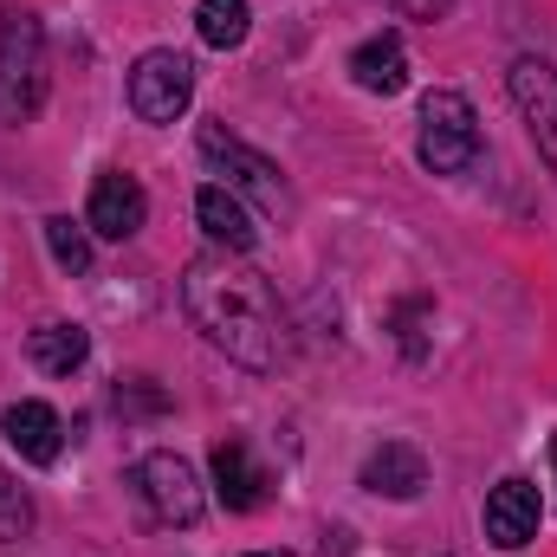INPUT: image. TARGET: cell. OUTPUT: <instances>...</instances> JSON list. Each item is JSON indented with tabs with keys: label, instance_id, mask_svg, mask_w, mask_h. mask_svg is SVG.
Masks as SVG:
<instances>
[{
	"label": "cell",
	"instance_id": "obj_1",
	"mask_svg": "<svg viewBox=\"0 0 557 557\" xmlns=\"http://www.w3.org/2000/svg\"><path fill=\"white\" fill-rule=\"evenodd\" d=\"M182 305H188L195 331L221 357H234L240 370H253V376H273L278 363H285V350H292L273 285H267V273H253L240 253H201V260H188Z\"/></svg>",
	"mask_w": 557,
	"mask_h": 557
},
{
	"label": "cell",
	"instance_id": "obj_2",
	"mask_svg": "<svg viewBox=\"0 0 557 557\" xmlns=\"http://www.w3.org/2000/svg\"><path fill=\"white\" fill-rule=\"evenodd\" d=\"M52 65H46V26L26 7L0 13V124H33L46 111Z\"/></svg>",
	"mask_w": 557,
	"mask_h": 557
},
{
	"label": "cell",
	"instance_id": "obj_3",
	"mask_svg": "<svg viewBox=\"0 0 557 557\" xmlns=\"http://www.w3.org/2000/svg\"><path fill=\"white\" fill-rule=\"evenodd\" d=\"M195 149H201V162H208L214 175H227L221 188L260 201L267 214H292V188H285V169H278L273 156H260L253 143H240L234 131H221V124H201Z\"/></svg>",
	"mask_w": 557,
	"mask_h": 557
},
{
	"label": "cell",
	"instance_id": "obj_4",
	"mask_svg": "<svg viewBox=\"0 0 557 557\" xmlns=\"http://www.w3.org/2000/svg\"><path fill=\"white\" fill-rule=\"evenodd\" d=\"M421 162L434 175H467L480 162V117L460 91H428L421 98Z\"/></svg>",
	"mask_w": 557,
	"mask_h": 557
},
{
	"label": "cell",
	"instance_id": "obj_5",
	"mask_svg": "<svg viewBox=\"0 0 557 557\" xmlns=\"http://www.w3.org/2000/svg\"><path fill=\"white\" fill-rule=\"evenodd\" d=\"M131 486H137V499H143V512L156 519V525H195L201 519V480H195V467L182 460V454H169V447H156V454H143L137 467H131Z\"/></svg>",
	"mask_w": 557,
	"mask_h": 557
},
{
	"label": "cell",
	"instance_id": "obj_6",
	"mask_svg": "<svg viewBox=\"0 0 557 557\" xmlns=\"http://www.w3.org/2000/svg\"><path fill=\"white\" fill-rule=\"evenodd\" d=\"M188 98H195V65L182 52L156 46V52H143L131 65V111L143 124H175L188 111Z\"/></svg>",
	"mask_w": 557,
	"mask_h": 557
},
{
	"label": "cell",
	"instance_id": "obj_7",
	"mask_svg": "<svg viewBox=\"0 0 557 557\" xmlns=\"http://www.w3.org/2000/svg\"><path fill=\"white\" fill-rule=\"evenodd\" d=\"M506 85H512V104H519V117H525L532 143H539L545 169L557 175V65L552 59H539V52H525V59H512Z\"/></svg>",
	"mask_w": 557,
	"mask_h": 557
},
{
	"label": "cell",
	"instance_id": "obj_8",
	"mask_svg": "<svg viewBox=\"0 0 557 557\" xmlns=\"http://www.w3.org/2000/svg\"><path fill=\"white\" fill-rule=\"evenodd\" d=\"M85 221H91V234H104V240H137L143 221H149V195H143V182L137 175H124V169H104V175L91 182Z\"/></svg>",
	"mask_w": 557,
	"mask_h": 557
},
{
	"label": "cell",
	"instance_id": "obj_9",
	"mask_svg": "<svg viewBox=\"0 0 557 557\" xmlns=\"http://www.w3.org/2000/svg\"><path fill=\"white\" fill-rule=\"evenodd\" d=\"M214 493H221L227 512H260L267 493H273V473L253 460V447H247L240 434L214 441Z\"/></svg>",
	"mask_w": 557,
	"mask_h": 557
},
{
	"label": "cell",
	"instance_id": "obj_10",
	"mask_svg": "<svg viewBox=\"0 0 557 557\" xmlns=\"http://www.w3.org/2000/svg\"><path fill=\"white\" fill-rule=\"evenodd\" d=\"M486 539L499 545V552H525L532 539H539V486L532 480H499L493 493H486Z\"/></svg>",
	"mask_w": 557,
	"mask_h": 557
},
{
	"label": "cell",
	"instance_id": "obj_11",
	"mask_svg": "<svg viewBox=\"0 0 557 557\" xmlns=\"http://www.w3.org/2000/svg\"><path fill=\"white\" fill-rule=\"evenodd\" d=\"M195 221H201V234L214 240V253H253V240H260L247 201H240L234 188H221V182H208V188L195 195Z\"/></svg>",
	"mask_w": 557,
	"mask_h": 557
},
{
	"label": "cell",
	"instance_id": "obj_12",
	"mask_svg": "<svg viewBox=\"0 0 557 557\" xmlns=\"http://www.w3.org/2000/svg\"><path fill=\"white\" fill-rule=\"evenodd\" d=\"M0 434H7V447H13L20 460H33V467H52V460L65 454V421L52 416L46 403H7Z\"/></svg>",
	"mask_w": 557,
	"mask_h": 557
},
{
	"label": "cell",
	"instance_id": "obj_13",
	"mask_svg": "<svg viewBox=\"0 0 557 557\" xmlns=\"http://www.w3.org/2000/svg\"><path fill=\"white\" fill-rule=\"evenodd\" d=\"M363 486H370L376 499H421V486H428L421 447H409V441H383V447L363 460Z\"/></svg>",
	"mask_w": 557,
	"mask_h": 557
},
{
	"label": "cell",
	"instance_id": "obj_14",
	"mask_svg": "<svg viewBox=\"0 0 557 557\" xmlns=\"http://www.w3.org/2000/svg\"><path fill=\"white\" fill-rule=\"evenodd\" d=\"M350 78H357L363 91H376V98H396V91L409 85V52H403V39H396V33L363 39V46L350 52Z\"/></svg>",
	"mask_w": 557,
	"mask_h": 557
},
{
	"label": "cell",
	"instance_id": "obj_15",
	"mask_svg": "<svg viewBox=\"0 0 557 557\" xmlns=\"http://www.w3.org/2000/svg\"><path fill=\"white\" fill-rule=\"evenodd\" d=\"M26 357H33V370H46V376H72V370L91 357V331H85V324H39V331L26 337Z\"/></svg>",
	"mask_w": 557,
	"mask_h": 557
},
{
	"label": "cell",
	"instance_id": "obj_16",
	"mask_svg": "<svg viewBox=\"0 0 557 557\" xmlns=\"http://www.w3.org/2000/svg\"><path fill=\"white\" fill-rule=\"evenodd\" d=\"M247 26H253V7H247V0H201V7H195V33H201V46H214V52H234V46L247 39Z\"/></svg>",
	"mask_w": 557,
	"mask_h": 557
},
{
	"label": "cell",
	"instance_id": "obj_17",
	"mask_svg": "<svg viewBox=\"0 0 557 557\" xmlns=\"http://www.w3.org/2000/svg\"><path fill=\"white\" fill-rule=\"evenodd\" d=\"M39 234H46V247H52L59 273H91V240H85V227H72L65 214H52Z\"/></svg>",
	"mask_w": 557,
	"mask_h": 557
},
{
	"label": "cell",
	"instance_id": "obj_18",
	"mask_svg": "<svg viewBox=\"0 0 557 557\" xmlns=\"http://www.w3.org/2000/svg\"><path fill=\"white\" fill-rule=\"evenodd\" d=\"M26 525H33V499L7 480V467H0V545H13V539H26Z\"/></svg>",
	"mask_w": 557,
	"mask_h": 557
},
{
	"label": "cell",
	"instance_id": "obj_19",
	"mask_svg": "<svg viewBox=\"0 0 557 557\" xmlns=\"http://www.w3.org/2000/svg\"><path fill=\"white\" fill-rule=\"evenodd\" d=\"M117 409H124V416H131V409H162V396L143 389V376H137V389H117Z\"/></svg>",
	"mask_w": 557,
	"mask_h": 557
},
{
	"label": "cell",
	"instance_id": "obj_20",
	"mask_svg": "<svg viewBox=\"0 0 557 557\" xmlns=\"http://www.w3.org/2000/svg\"><path fill=\"white\" fill-rule=\"evenodd\" d=\"M454 0H403V13H416V20H441Z\"/></svg>",
	"mask_w": 557,
	"mask_h": 557
},
{
	"label": "cell",
	"instance_id": "obj_21",
	"mask_svg": "<svg viewBox=\"0 0 557 557\" xmlns=\"http://www.w3.org/2000/svg\"><path fill=\"white\" fill-rule=\"evenodd\" d=\"M247 557H285V552H247Z\"/></svg>",
	"mask_w": 557,
	"mask_h": 557
},
{
	"label": "cell",
	"instance_id": "obj_22",
	"mask_svg": "<svg viewBox=\"0 0 557 557\" xmlns=\"http://www.w3.org/2000/svg\"><path fill=\"white\" fill-rule=\"evenodd\" d=\"M552 467H557V441H552Z\"/></svg>",
	"mask_w": 557,
	"mask_h": 557
}]
</instances>
